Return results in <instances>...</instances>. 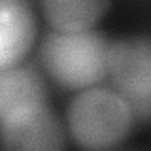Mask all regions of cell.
I'll list each match as a JSON object with an SVG mask.
<instances>
[{"label": "cell", "mask_w": 151, "mask_h": 151, "mask_svg": "<svg viewBox=\"0 0 151 151\" xmlns=\"http://www.w3.org/2000/svg\"><path fill=\"white\" fill-rule=\"evenodd\" d=\"M68 130L83 149L104 151L129 136L134 115L117 91L102 87L85 89L68 106Z\"/></svg>", "instance_id": "obj_1"}, {"label": "cell", "mask_w": 151, "mask_h": 151, "mask_svg": "<svg viewBox=\"0 0 151 151\" xmlns=\"http://www.w3.org/2000/svg\"><path fill=\"white\" fill-rule=\"evenodd\" d=\"M110 44L98 32H49L40 47L47 74L68 89H91L108 74Z\"/></svg>", "instance_id": "obj_2"}, {"label": "cell", "mask_w": 151, "mask_h": 151, "mask_svg": "<svg viewBox=\"0 0 151 151\" xmlns=\"http://www.w3.org/2000/svg\"><path fill=\"white\" fill-rule=\"evenodd\" d=\"M108 76L134 119H151V36H127L108 49Z\"/></svg>", "instance_id": "obj_3"}, {"label": "cell", "mask_w": 151, "mask_h": 151, "mask_svg": "<svg viewBox=\"0 0 151 151\" xmlns=\"http://www.w3.org/2000/svg\"><path fill=\"white\" fill-rule=\"evenodd\" d=\"M4 151H64V127L47 104L32 106L0 125Z\"/></svg>", "instance_id": "obj_4"}, {"label": "cell", "mask_w": 151, "mask_h": 151, "mask_svg": "<svg viewBox=\"0 0 151 151\" xmlns=\"http://www.w3.org/2000/svg\"><path fill=\"white\" fill-rule=\"evenodd\" d=\"M34 38V9L21 0H0V70L17 66Z\"/></svg>", "instance_id": "obj_5"}, {"label": "cell", "mask_w": 151, "mask_h": 151, "mask_svg": "<svg viewBox=\"0 0 151 151\" xmlns=\"http://www.w3.org/2000/svg\"><path fill=\"white\" fill-rule=\"evenodd\" d=\"M47 102V85L34 66L17 64L0 70V125L12 115Z\"/></svg>", "instance_id": "obj_6"}, {"label": "cell", "mask_w": 151, "mask_h": 151, "mask_svg": "<svg viewBox=\"0 0 151 151\" xmlns=\"http://www.w3.org/2000/svg\"><path fill=\"white\" fill-rule=\"evenodd\" d=\"M110 4L89 0V2H66V0H47L42 2L47 21L59 32H85L108 12Z\"/></svg>", "instance_id": "obj_7"}]
</instances>
